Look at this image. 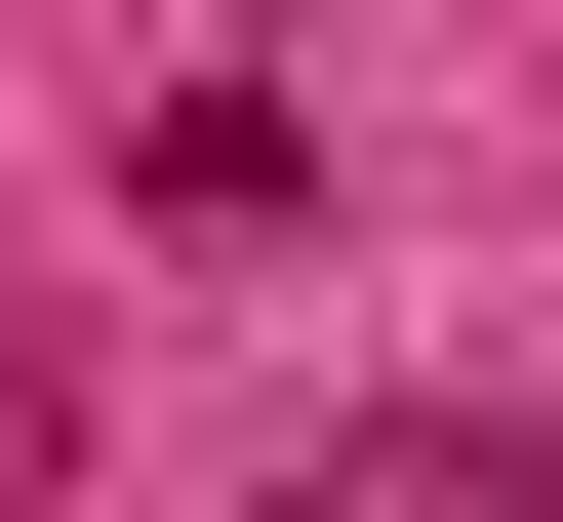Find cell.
<instances>
[{"mask_svg":"<svg viewBox=\"0 0 563 522\" xmlns=\"http://www.w3.org/2000/svg\"><path fill=\"white\" fill-rule=\"evenodd\" d=\"M41 482H81V362H41V322H0V522H41Z\"/></svg>","mask_w":563,"mask_h":522,"instance_id":"1","label":"cell"},{"mask_svg":"<svg viewBox=\"0 0 563 522\" xmlns=\"http://www.w3.org/2000/svg\"><path fill=\"white\" fill-rule=\"evenodd\" d=\"M242 522H363V482H242Z\"/></svg>","mask_w":563,"mask_h":522,"instance_id":"2","label":"cell"}]
</instances>
